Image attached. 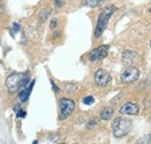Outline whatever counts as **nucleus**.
<instances>
[{
    "label": "nucleus",
    "instance_id": "18",
    "mask_svg": "<svg viewBox=\"0 0 151 144\" xmlns=\"http://www.w3.org/2000/svg\"><path fill=\"white\" fill-rule=\"evenodd\" d=\"M95 125H96V122H95L94 120L93 121H90V122H87V125H86V128L87 129H92V128H94Z\"/></svg>",
    "mask_w": 151,
    "mask_h": 144
},
{
    "label": "nucleus",
    "instance_id": "10",
    "mask_svg": "<svg viewBox=\"0 0 151 144\" xmlns=\"http://www.w3.org/2000/svg\"><path fill=\"white\" fill-rule=\"evenodd\" d=\"M136 56H137V54L134 50H129V49L124 50L122 53V63L124 65H130L132 62H134V59L136 58Z\"/></svg>",
    "mask_w": 151,
    "mask_h": 144
},
{
    "label": "nucleus",
    "instance_id": "12",
    "mask_svg": "<svg viewBox=\"0 0 151 144\" xmlns=\"http://www.w3.org/2000/svg\"><path fill=\"white\" fill-rule=\"evenodd\" d=\"M105 0H84L83 5L84 6H88V7H96L99 5H101Z\"/></svg>",
    "mask_w": 151,
    "mask_h": 144
},
{
    "label": "nucleus",
    "instance_id": "1",
    "mask_svg": "<svg viewBox=\"0 0 151 144\" xmlns=\"http://www.w3.org/2000/svg\"><path fill=\"white\" fill-rule=\"evenodd\" d=\"M29 81H30V77H29L28 72H24V73L14 72V73H12V74H9L7 77V79H6V87H7L9 94H14L18 91L22 90L23 87H26Z\"/></svg>",
    "mask_w": 151,
    "mask_h": 144
},
{
    "label": "nucleus",
    "instance_id": "3",
    "mask_svg": "<svg viewBox=\"0 0 151 144\" xmlns=\"http://www.w3.org/2000/svg\"><path fill=\"white\" fill-rule=\"evenodd\" d=\"M115 6H108L106 7L100 14H99V18H98V22H96V28H95L94 36L98 38L100 37L101 34L105 32V29L107 28V24H108V21L111 17L113 15V13L115 12Z\"/></svg>",
    "mask_w": 151,
    "mask_h": 144
},
{
    "label": "nucleus",
    "instance_id": "2",
    "mask_svg": "<svg viewBox=\"0 0 151 144\" xmlns=\"http://www.w3.org/2000/svg\"><path fill=\"white\" fill-rule=\"evenodd\" d=\"M132 128V122L129 119L124 117H117L115 119L112 123V129H113V135L116 138L124 137Z\"/></svg>",
    "mask_w": 151,
    "mask_h": 144
},
{
    "label": "nucleus",
    "instance_id": "23",
    "mask_svg": "<svg viewBox=\"0 0 151 144\" xmlns=\"http://www.w3.org/2000/svg\"><path fill=\"white\" fill-rule=\"evenodd\" d=\"M149 12H150V13H151V7H150V8H149Z\"/></svg>",
    "mask_w": 151,
    "mask_h": 144
},
{
    "label": "nucleus",
    "instance_id": "22",
    "mask_svg": "<svg viewBox=\"0 0 151 144\" xmlns=\"http://www.w3.org/2000/svg\"><path fill=\"white\" fill-rule=\"evenodd\" d=\"M51 85H52V89H54V91H55L56 93H58V92H59V89H58V86H57V85L54 83V81H52V80H51Z\"/></svg>",
    "mask_w": 151,
    "mask_h": 144
},
{
    "label": "nucleus",
    "instance_id": "6",
    "mask_svg": "<svg viewBox=\"0 0 151 144\" xmlns=\"http://www.w3.org/2000/svg\"><path fill=\"white\" fill-rule=\"evenodd\" d=\"M141 72L137 68H128L121 73V81L123 84H130L139 78Z\"/></svg>",
    "mask_w": 151,
    "mask_h": 144
},
{
    "label": "nucleus",
    "instance_id": "11",
    "mask_svg": "<svg viewBox=\"0 0 151 144\" xmlns=\"http://www.w3.org/2000/svg\"><path fill=\"white\" fill-rule=\"evenodd\" d=\"M113 115H114L113 108L107 107L105 108V109H102V112L100 113V119L104 120V121H107V120H111Z\"/></svg>",
    "mask_w": 151,
    "mask_h": 144
},
{
    "label": "nucleus",
    "instance_id": "13",
    "mask_svg": "<svg viewBox=\"0 0 151 144\" xmlns=\"http://www.w3.org/2000/svg\"><path fill=\"white\" fill-rule=\"evenodd\" d=\"M51 12H52V9L51 8H45V9H43L42 12H41V14H40V21L41 22H44L47 18L51 14Z\"/></svg>",
    "mask_w": 151,
    "mask_h": 144
},
{
    "label": "nucleus",
    "instance_id": "5",
    "mask_svg": "<svg viewBox=\"0 0 151 144\" xmlns=\"http://www.w3.org/2000/svg\"><path fill=\"white\" fill-rule=\"evenodd\" d=\"M112 80V76L109 72H107L104 69H99L94 73V81L99 87H105L107 86Z\"/></svg>",
    "mask_w": 151,
    "mask_h": 144
},
{
    "label": "nucleus",
    "instance_id": "20",
    "mask_svg": "<svg viewBox=\"0 0 151 144\" xmlns=\"http://www.w3.org/2000/svg\"><path fill=\"white\" fill-rule=\"evenodd\" d=\"M13 29H14V32H19L20 30V24L18 22H14L13 23Z\"/></svg>",
    "mask_w": 151,
    "mask_h": 144
},
{
    "label": "nucleus",
    "instance_id": "8",
    "mask_svg": "<svg viewBox=\"0 0 151 144\" xmlns=\"http://www.w3.org/2000/svg\"><path fill=\"white\" fill-rule=\"evenodd\" d=\"M120 113L123 115H137L139 113V107L134 102H127L120 108Z\"/></svg>",
    "mask_w": 151,
    "mask_h": 144
},
{
    "label": "nucleus",
    "instance_id": "4",
    "mask_svg": "<svg viewBox=\"0 0 151 144\" xmlns=\"http://www.w3.org/2000/svg\"><path fill=\"white\" fill-rule=\"evenodd\" d=\"M76 104L73 100L71 99H66L63 98L59 100V109H60V114H59V119L60 120H65L68 119L75 110Z\"/></svg>",
    "mask_w": 151,
    "mask_h": 144
},
{
    "label": "nucleus",
    "instance_id": "9",
    "mask_svg": "<svg viewBox=\"0 0 151 144\" xmlns=\"http://www.w3.org/2000/svg\"><path fill=\"white\" fill-rule=\"evenodd\" d=\"M34 85H35V80L33 79V81H30L28 86H26V87H23L22 90H20L19 98H20V101H21V102H26V101L29 99L30 93H32V91H33Z\"/></svg>",
    "mask_w": 151,
    "mask_h": 144
},
{
    "label": "nucleus",
    "instance_id": "21",
    "mask_svg": "<svg viewBox=\"0 0 151 144\" xmlns=\"http://www.w3.org/2000/svg\"><path fill=\"white\" fill-rule=\"evenodd\" d=\"M56 26H57V20L56 19H54V20L51 21V23H50V28L54 29V28H56Z\"/></svg>",
    "mask_w": 151,
    "mask_h": 144
},
{
    "label": "nucleus",
    "instance_id": "16",
    "mask_svg": "<svg viewBox=\"0 0 151 144\" xmlns=\"http://www.w3.org/2000/svg\"><path fill=\"white\" fill-rule=\"evenodd\" d=\"M141 142L142 143H147V144H151V134H148V135H145L142 140H141Z\"/></svg>",
    "mask_w": 151,
    "mask_h": 144
},
{
    "label": "nucleus",
    "instance_id": "15",
    "mask_svg": "<svg viewBox=\"0 0 151 144\" xmlns=\"http://www.w3.org/2000/svg\"><path fill=\"white\" fill-rule=\"evenodd\" d=\"M83 102H84L85 105H92V104L94 102V96H92V95L85 96V98L83 99Z\"/></svg>",
    "mask_w": 151,
    "mask_h": 144
},
{
    "label": "nucleus",
    "instance_id": "17",
    "mask_svg": "<svg viewBox=\"0 0 151 144\" xmlns=\"http://www.w3.org/2000/svg\"><path fill=\"white\" fill-rule=\"evenodd\" d=\"M26 114H27V113H26L23 109H21V108H19V109L17 110V116H18V117H24Z\"/></svg>",
    "mask_w": 151,
    "mask_h": 144
},
{
    "label": "nucleus",
    "instance_id": "7",
    "mask_svg": "<svg viewBox=\"0 0 151 144\" xmlns=\"http://www.w3.org/2000/svg\"><path fill=\"white\" fill-rule=\"evenodd\" d=\"M107 54H108V45H99L98 48L91 51V54L88 55V59L90 62H96L99 59L105 58Z\"/></svg>",
    "mask_w": 151,
    "mask_h": 144
},
{
    "label": "nucleus",
    "instance_id": "24",
    "mask_svg": "<svg viewBox=\"0 0 151 144\" xmlns=\"http://www.w3.org/2000/svg\"><path fill=\"white\" fill-rule=\"evenodd\" d=\"M150 47H151V43H150Z\"/></svg>",
    "mask_w": 151,
    "mask_h": 144
},
{
    "label": "nucleus",
    "instance_id": "14",
    "mask_svg": "<svg viewBox=\"0 0 151 144\" xmlns=\"http://www.w3.org/2000/svg\"><path fill=\"white\" fill-rule=\"evenodd\" d=\"M77 90H78V85H76V84H66V92L73 93Z\"/></svg>",
    "mask_w": 151,
    "mask_h": 144
},
{
    "label": "nucleus",
    "instance_id": "19",
    "mask_svg": "<svg viewBox=\"0 0 151 144\" xmlns=\"http://www.w3.org/2000/svg\"><path fill=\"white\" fill-rule=\"evenodd\" d=\"M55 5L57 7H63L64 6V0H55Z\"/></svg>",
    "mask_w": 151,
    "mask_h": 144
}]
</instances>
